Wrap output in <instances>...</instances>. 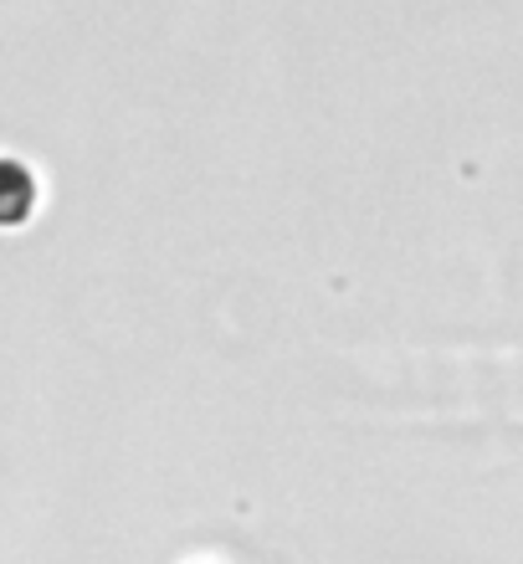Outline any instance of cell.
Wrapping results in <instances>:
<instances>
[{
    "label": "cell",
    "mask_w": 523,
    "mask_h": 564,
    "mask_svg": "<svg viewBox=\"0 0 523 564\" xmlns=\"http://www.w3.org/2000/svg\"><path fill=\"white\" fill-rule=\"evenodd\" d=\"M42 206V180L26 160L0 154V231H21Z\"/></svg>",
    "instance_id": "obj_1"
},
{
    "label": "cell",
    "mask_w": 523,
    "mask_h": 564,
    "mask_svg": "<svg viewBox=\"0 0 523 564\" xmlns=\"http://www.w3.org/2000/svg\"><path fill=\"white\" fill-rule=\"evenodd\" d=\"M200 564H216V560H200Z\"/></svg>",
    "instance_id": "obj_2"
}]
</instances>
